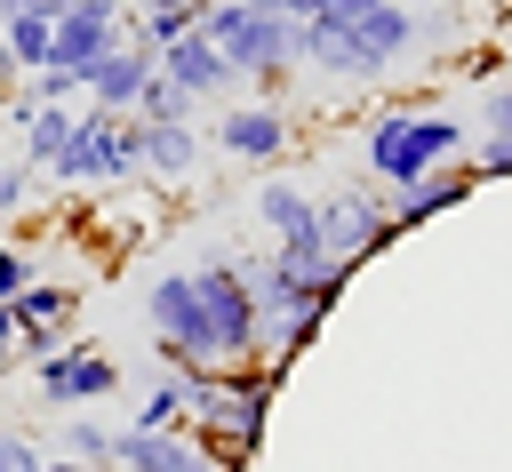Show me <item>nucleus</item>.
Instances as JSON below:
<instances>
[{"mask_svg": "<svg viewBox=\"0 0 512 472\" xmlns=\"http://www.w3.org/2000/svg\"><path fill=\"white\" fill-rule=\"evenodd\" d=\"M272 392H280V368H264V360H248V368H192L184 376V432L216 464H248L264 448Z\"/></svg>", "mask_w": 512, "mask_h": 472, "instance_id": "1", "label": "nucleus"}, {"mask_svg": "<svg viewBox=\"0 0 512 472\" xmlns=\"http://www.w3.org/2000/svg\"><path fill=\"white\" fill-rule=\"evenodd\" d=\"M464 152H472V128L440 104H392L360 128V176L384 184V192H400V184H416V176H432Z\"/></svg>", "mask_w": 512, "mask_h": 472, "instance_id": "2", "label": "nucleus"}, {"mask_svg": "<svg viewBox=\"0 0 512 472\" xmlns=\"http://www.w3.org/2000/svg\"><path fill=\"white\" fill-rule=\"evenodd\" d=\"M200 32L224 48V64L240 72V88H256L264 104H280V88L296 80V16H280V8H256V0H216V8H200Z\"/></svg>", "mask_w": 512, "mask_h": 472, "instance_id": "3", "label": "nucleus"}, {"mask_svg": "<svg viewBox=\"0 0 512 472\" xmlns=\"http://www.w3.org/2000/svg\"><path fill=\"white\" fill-rule=\"evenodd\" d=\"M144 328H152V352L168 376H192V368H224L216 360V328H208V304H200V280L192 272H152L144 288Z\"/></svg>", "mask_w": 512, "mask_h": 472, "instance_id": "4", "label": "nucleus"}, {"mask_svg": "<svg viewBox=\"0 0 512 472\" xmlns=\"http://www.w3.org/2000/svg\"><path fill=\"white\" fill-rule=\"evenodd\" d=\"M48 184H64V192H120V184H136V120H112V112L80 104V128H72L64 160L48 168Z\"/></svg>", "mask_w": 512, "mask_h": 472, "instance_id": "5", "label": "nucleus"}, {"mask_svg": "<svg viewBox=\"0 0 512 472\" xmlns=\"http://www.w3.org/2000/svg\"><path fill=\"white\" fill-rule=\"evenodd\" d=\"M312 208H320V240H328V256H344L352 272L400 240V224H392V200H384V184H368V176H352V184L320 192Z\"/></svg>", "mask_w": 512, "mask_h": 472, "instance_id": "6", "label": "nucleus"}, {"mask_svg": "<svg viewBox=\"0 0 512 472\" xmlns=\"http://www.w3.org/2000/svg\"><path fill=\"white\" fill-rule=\"evenodd\" d=\"M192 280H200V304H208V328H216V360L224 368H248L256 360V336H264L248 264L240 256H208V264H192Z\"/></svg>", "mask_w": 512, "mask_h": 472, "instance_id": "7", "label": "nucleus"}, {"mask_svg": "<svg viewBox=\"0 0 512 472\" xmlns=\"http://www.w3.org/2000/svg\"><path fill=\"white\" fill-rule=\"evenodd\" d=\"M32 392L48 408H96L120 392V360L104 344H56L48 360H32Z\"/></svg>", "mask_w": 512, "mask_h": 472, "instance_id": "8", "label": "nucleus"}, {"mask_svg": "<svg viewBox=\"0 0 512 472\" xmlns=\"http://www.w3.org/2000/svg\"><path fill=\"white\" fill-rule=\"evenodd\" d=\"M120 40H128V8H120V0H72V8L48 24V64L88 72V64H104Z\"/></svg>", "mask_w": 512, "mask_h": 472, "instance_id": "9", "label": "nucleus"}, {"mask_svg": "<svg viewBox=\"0 0 512 472\" xmlns=\"http://www.w3.org/2000/svg\"><path fill=\"white\" fill-rule=\"evenodd\" d=\"M216 144H224L232 160H248V168H272V160L296 144V112H288V104H264V96H232V104L216 112Z\"/></svg>", "mask_w": 512, "mask_h": 472, "instance_id": "10", "label": "nucleus"}, {"mask_svg": "<svg viewBox=\"0 0 512 472\" xmlns=\"http://www.w3.org/2000/svg\"><path fill=\"white\" fill-rule=\"evenodd\" d=\"M8 312H16V328H24V368H32V360H48L56 344H72L80 288H72V280H48V272H32V280L8 296Z\"/></svg>", "mask_w": 512, "mask_h": 472, "instance_id": "11", "label": "nucleus"}, {"mask_svg": "<svg viewBox=\"0 0 512 472\" xmlns=\"http://www.w3.org/2000/svg\"><path fill=\"white\" fill-rule=\"evenodd\" d=\"M160 72H168L192 104H232V96H240V72L224 64V48H216L200 24H192L184 40H168V48H160Z\"/></svg>", "mask_w": 512, "mask_h": 472, "instance_id": "12", "label": "nucleus"}, {"mask_svg": "<svg viewBox=\"0 0 512 472\" xmlns=\"http://www.w3.org/2000/svg\"><path fill=\"white\" fill-rule=\"evenodd\" d=\"M152 72H160V48H144V40H120L104 64H88V104H96V112H112V120H128Z\"/></svg>", "mask_w": 512, "mask_h": 472, "instance_id": "13", "label": "nucleus"}, {"mask_svg": "<svg viewBox=\"0 0 512 472\" xmlns=\"http://www.w3.org/2000/svg\"><path fill=\"white\" fill-rule=\"evenodd\" d=\"M472 192H480L472 160H448V168H432V176H416V184H400V192H384V200H392V224H400V232H416V224H432V216L464 208Z\"/></svg>", "mask_w": 512, "mask_h": 472, "instance_id": "14", "label": "nucleus"}, {"mask_svg": "<svg viewBox=\"0 0 512 472\" xmlns=\"http://www.w3.org/2000/svg\"><path fill=\"white\" fill-rule=\"evenodd\" d=\"M136 176H152V184L200 176V136H192V120H136Z\"/></svg>", "mask_w": 512, "mask_h": 472, "instance_id": "15", "label": "nucleus"}, {"mask_svg": "<svg viewBox=\"0 0 512 472\" xmlns=\"http://www.w3.org/2000/svg\"><path fill=\"white\" fill-rule=\"evenodd\" d=\"M352 40H360L368 72L384 80L392 64H408V56H416V8H408V0H376L368 16H352Z\"/></svg>", "mask_w": 512, "mask_h": 472, "instance_id": "16", "label": "nucleus"}, {"mask_svg": "<svg viewBox=\"0 0 512 472\" xmlns=\"http://www.w3.org/2000/svg\"><path fill=\"white\" fill-rule=\"evenodd\" d=\"M472 176L480 184H504L512 176V80H496L480 96V144H472Z\"/></svg>", "mask_w": 512, "mask_h": 472, "instance_id": "17", "label": "nucleus"}, {"mask_svg": "<svg viewBox=\"0 0 512 472\" xmlns=\"http://www.w3.org/2000/svg\"><path fill=\"white\" fill-rule=\"evenodd\" d=\"M256 224H264L272 240H304V232H320V208H312V192H304V184L264 176V184H256Z\"/></svg>", "mask_w": 512, "mask_h": 472, "instance_id": "18", "label": "nucleus"}, {"mask_svg": "<svg viewBox=\"0 0 512 472\" xmlns=\"http://www.w3.org/2000/svg\"><path fill=\"white\" fill-rule=\"evenodd\" d=\"M72 128H80V104H32V120H24V168L48 176L64 160V144H72Z\"/></svg>", "mask_w": 512, "mask_h": 472, "instance_id": "19", "label": "nucleus"}, {"mask_svg": "<svg viewBox=\"0 0 512 472\" xmlns=\"http://www.w3.org/2000/svg\"><path fill=\"white\" fill-rule=\"evenodd\" d=\"M192 24H200V0H128V40H144V48H168Z\"/></svg>", "mask_w": 512, "mask_h": 472, "instance_id": "20", "label": "nucleus"}, {"mask_svg": "<svg viewBox=\"0 0 512 472\" xmlns=\"http://www.w3.org/2000/svg\"><path fill=\"white\" fill-rule=\"evenodd\" d=\"M48 24H56L48 8H16V16L0 24V48L16 56V72H40V64H48Z\"/></svg>", "mask_w": 512, "mask_h": 472, "instance_id": "21", "label": "nucleus"}, {"mask_svg": "<svg viewBox=\"0 0 512 472\" xmlns=\"http://www.w3.org/2000/svg\"><path fill=\"white\" fill-rule=\"evenodd\" d=\"M112 424H96V416H72L64 432H56V456H72V464H88V472H112Z\"/></svg>", "mask_w": 512, "mask_h": 472, "instance_id": "22", "label": "nucleus"}, {"mask_svg": "<svg viewBox=\"0 0 512 472\" xmlns=\"http://www.w3.org/2000/svg\"><path fill=\"white\" fill-rule=\"evenodd\" d=\"M192 112H200V104H192V96H184V88H176V80H168V72H152V80H144V96H136V112H128V120H192Z\"/></svg>", "mask_w": 512, "mask_h": 472, "instance_id": "23", "label": "nucleus"}, {"mask_svg": "<svg viewBox=\"0 0 512 472\" xmlns=\"http://www.w3.org/2000/svg\"><path fill=\"white\" fill-rule=\"evenodd\" d=\"M136 424H144V432H176V424H184V376H160V384L136 400Z\"/></svg>", "mask_w": 512, "mask_h": 472, "instance_id": "24", "label": "nucleus"}, {"mask_svg": "<svg viewBox=\"0 0 512 472\" xmlns=\"http://www.w3.org/2000/svg\"><path fill=\"white\" fill-rule=\"evenodd\" d=\"M48 464V448H40V432H24V424H8L0 432V472H40Z\"/></svg>", "mask_w": 512, "mask_h": 472, "instance_id": "25", "label": "nucleus"}, {"mask_svg": "<svg viewBox=\"0 0 512 472\" xmlns=\"http://www.w3.org/2000/svg\"><path fill=\"white\" fill-rule=\"evenodd\" d=\"M32 192H40V176H32L24 160H0V224H8V216H24V208H32Z\"/></svg>", "mask_w": 512, "mask_h": 472, "instance_id": "26", "label": "nucleus"}, {"mask_svg": "<svg viewBox=\"0 0 512 472\" xmlns=\"http://www.w3.org/2000/svg\"><path fill=\"white\" fill-rule=\"evenodd\" d=\"M504 64H512V48H504V40H488V48H472V56H464V80L496 88V80H504Z\"/></svg>", "mask_w": 512, "mask_h": 472, "instance_id": "27", "label": "nucleus"}, {"mask_svg": "<svg viewBox=\"0 0 512 472\" xmlns=\"http://www.w3.org/2000/svg\"><path fill=\"white\" fill-rule=\"evenodd\" d=\"M32 272H40V264H32V248H16V240H0V304H8V296H16V288H24Z\"/></svg>", "mask_w": 512, "mask_h": 472, "instance_id": "28", "label": "nucleus"}, {"mask_svg": "<svg viewBox=\"0 0 512 472\" xmlns=\"http://www.w3.org/2000/svg\"><path fill=\"white\" fill-rule=\"evenodd\" d=\"M0 368H24V328H16L8 304H0Z\"/></svg>", "mask_w": 512, "mask_h": 472, "instance_id": "29", "label": "nucleus"}, {"mask_svg": "<svg viewBox=\"0 0 512 472\" xmlns=\"http://www.w3.org/2000/svg\"><path fill=\"white\" fill-rule=\"evenodd\" d=\"M368 8H376V0H320L312 16H328V24H352V16H368Z\"/></svg>", "mask_w": 512, "mask_h": 472, "instance_id": "30", "label": "nucleus"}, {"mask_svg": "<svg viewBox=\"0 0 512 472\" xmlns=\"http://www.w3.org/2000/svg\"><path fill=\"white\" fill-rule=\"evenodd\" d=\"M40 472H88V464H72V456H48V464H40Z\"/></svg>", "mask_w": 512, "mask_h": 472, "instance_id": "31", "label": "nucleus"}, {"mask_svg": "<svg viewBox=\"0 0 512 472\" xmlns=\"http://www.w3.org/2000/svg\"><path fill=\"white\" fill-rule=\"evenodd\" d=\"M504 48H512V16H504Z\"/></svg>", "mask_w": 512, "mask_h": 472, "instance_id": "32", "label": "nucleus"}, {"mask_svg": "<svg viewBox=\"0 0 512 472\" xmlns=\"http://www.w3.org/2000/svg\"><path fill=\"white\" fill-rule=\"evenodd\" d=\"M200 8H208V0H200Z\"/></svg>", "mask_w": 512, "mask_h": 472, "instance_id": "33", "label": "nucleus"}]
</instances>
